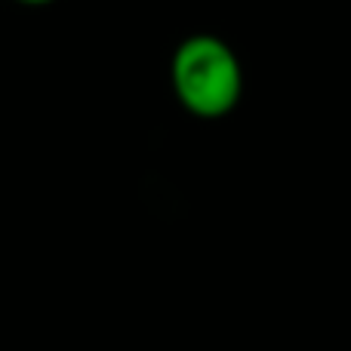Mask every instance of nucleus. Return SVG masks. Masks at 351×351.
Listing matches in <instances>:
<instances>
[{
    "label": "nucleus",
    "instance_id": "nucleus-1",
    "mask_svg": "<svg viewBox=\"0 0 351 351\" xmlns=\"http://www.w3.org/2000/svg\"><path fill=\"white\" fill-rule=\"evenodd\" d=\"M170 84L179 105L200 121H216L237 108L243 68L237 53L216 34H191L176 47Z\"/></svg>",
    "mask_w": 351,
    "mask_h": 351
},
{
    "label": "nucleus",
    "instance_id": "nucleus-2",
    "mask_svg": "<svg viewBox=\"0 0 351 351\" xmlns=\"http://www.w3.org/2000/svg\"><path fill=\"white\" fill-rule=\"evenodd\" d=\"M16 3H22V6H49V3H56V0H16Z\"/></svg>",
    "mask_w": 351,
    "mask_h": 351
}]
</instances>
